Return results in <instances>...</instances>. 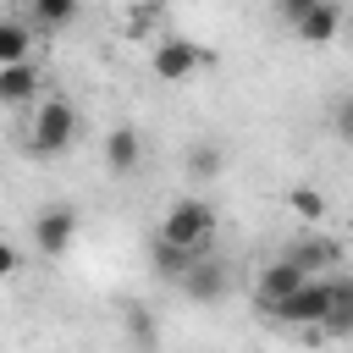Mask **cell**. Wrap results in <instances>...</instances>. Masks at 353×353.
Instances as JSON below:
<instances>
[{
  "label": "cell",
  "instance_id": "6da1fadb",
  "mask_svg": "<svg viewBox=\"0 0 353 353\" xmlns=\"http://www.w3.org/2000/svg\"><path fill=\"white\" fill-rule=\"evenodd\" d=\"M160 237L210 254V237H215V204H210V199H193V193H188V199H171V210H165V221H160Z\"/></svg>",
  "mask_w": 353,
  "mask_h": 353
},
{
  "label": "cell",
  "instance_id": "7a4b0ae2",
  "mask_svg": "<svg viewBox=\"0 0 353 353\" xmlns=\"http://www.w3.org/2000/svg\"><path fill=\"white\" fill-rule=\"evenodd\" d=\"M270 320H281V325H298V331H320L325 325V314H331V281H320V276H309L292 298H281L276 309H265Z\"/></svg>",
  "mask_w": 353,
  "mask_h": 353
},
{
  "label": "cell",
  "instance_id": "3957f363",
  "mask_svg": "<svg viewBox=\"0 0 353 353\" xmlns=\"http://www.w3.org/2000/svg\"><path fill=\"white\" fill-rule=\"evenodd\" d=\"M77 138V110L66 99H44L33 116V154H61Z\"/></svg>",
  "mask_w": 353,
  "mask_h": 353
},
{
  "label": "cell",
  "instance_id": "277c9868",
  "mask_svg": "<svg viewBox=\"0 0 353 353\" xmlns=\"http://www.w3.org/2000/svg\"><path fill=\"white\" fill-rule=\"evenodd\" d=\"M149 66H154V77H160V83H188V77L204 66V50H199L193 39H182V33H176V39H160V44H154Z\"/></svg>",
  "mask_w": 353,
  "mask_h": 353
},
{
  "label": "cell",
  "instance_id": "5b68a950",
  "mask_svg": "<svg viewBox=\"0 0 353 353\" xmlns=\"http://www.w3.org/2000/svg\"><path fill=\"white\" fill-rule=\"evenodd\" d=\"M72 237H77V210H72V204H44V210L33 215V243H39V254H66Z\"/></svg>",
  "mask_w": 353,
  "mask_h": 353
},
{
  "label": "cell",
  "instance_id": "8992f818",
  "mask_svg": "<svg viewBox=\"0 0 353 353\" xmlns=\"http://www.w3.org/2000/svg\"><path fill=\"white\" fill-rule=\"evenodd\" d=\"M303 281H309V270H303L298 259H287V254H281L276 265H265V270H259L254 298H259V309H276V303H281V298H292Z\"/></svg>",
  "mask_w": 353,
  "mask_h": 353
},
{
  "label": "cell",
  "instance_id": "52a82bcc",
  "mask_svg": "<svg viewBox=\"0 0 353 353\" xmlns=\"http://www.w3.org/2000/svg\"><path fill=\"white\" fill-rule=\"evenodd\" d=\"M138 160H143V138H138V127H132V121L110 127V132H105V165H110L116 176H127V171H138Z\"/></svg>",
  "mask_w": 353,
  "mask_h": 353
},
{
  "label": "cell",
  "instance_id": "ba28073f",
  "mask_svg": "<svg viewBox=\"0 0 353 353\" xmlns=\"http://www.w3.org/2000/svg\"><path fill=\"white\" fill-rule=\"evenodd\" d=\"M149 259H154V276H160V281H182L204 254H199V248H182V243H171V237H160V232H154Z\"/></svg>",
  "mask_w": 353,
  "mask_h": 353
},
{
  "label": "cell",
  "instance_id": "9c48e42d",
  "mask_svg": "<svg viewBox=\"0 0 353 353\" xmlns=\"http://www.w3.org/2000/svg\"><path fill=\"white\" fill-rule=\"evenodd\" d=\"M292 33H298L309 50H325V44L342 33V6H336V0H320V6H314V11H309L298 28H292Z\"/></svg>",
  "mask_w": 353,
  "mask_h": 353
},
{
  "label": "cell",
  "instance_id": "30bf717a",
  "mask_svg": "<svg viewBox=\"0 0 353 353\" xmlns=\"http://www.w3.org/2000/svg\"><path fill=\"white\" fill-rule=\"evenodd\" d=\"M176 287H182L188 298H199V303H210V298H221V292H226V265L204 254V259H199V265H193V270H188V276H182Z\"/></svg>",
  "mask_w": 353,
  "mask_h": 353
},
{
  "label": "cell",
  "instance_id": "8fae6325",
  "mask_svg": "<svg viewBox=\"0 0 353 353\" xmlns=\"http://www.w3.org/2000/svg\"><path fill=\"white\" fill-rule=\"evenodd\" d=\"M325 336H353V276H331V314L320 325Z\"/></svg>",
  "mask_w": 353,
  "mask_h": 353
},
{
  "label": "cell",
  "instance_id": "7c38bea8",
  "mask_svg": "<svg viewBox=\"0 0 353 353\" xmlns=\"http://www.w3.org/2000/svg\"><path fill=\"white\" fill-rule=\"evenodd\" d=\"M39 94V72H33V61H11V66H0V99L6 105H28Z\"/></svg>",
  "mask_w": 353,
  "mask_h": 353
},
{
  "label": "cell",
  "instance_id": "4fadbf2b",
  "mask_svg": "<svg viewBox=\"0 0 353 353\" xmlns=\"http://www.w3.org/2000/svg\"><path fill=\"white\" fill-rule=\"evenodd\" d=\"M287 259H298L303 270H320V265H342V243H331V237L309 232V237H298V243L287 248Z\"/></svg>",
  "mask_w": 353,
  "mask_h": 353
},
{
  "label": "cell",
  "instance_id": "5bb4252c",
  "mask_svg": "<svg viewBox=\"0 0 353 353\" xmlns=\"http://www.w3.org/2000/svg\"><path fill=\"white\" fill-rule=\"evenodd\" d=\"M28 50H33V28H28L22 17H6V22H0V66L28 61Z\"/></svg>",
  "mask_w": 353,
  "mask_h": 353
},
{
  "label": "cell",
  "instance_id": "9a60e30c",
  "mask_svg": "<svg viewBox=\"0 0 353 353\" xmlns=\"http://www.w3.org/2000/svg\"><path fill=\"white\" fill-rule=\"evenodd\" d=\"M28 11H33L39 33H55V28H66L77 17V0H28Z\"/></svg>",
  "mask_w": 353,
  "mask_h": 353
},
{
  "label": "cell",
  "instance_id": "2e32d148",
  "mask_svg": "<svg viewBox=\"0 0 353 353\" xmlns=\"http://www.w3.org/2000/svg\"><path fill=\"white\" fill-rule=\"evenodd\" d=\"M221 165H226V149L221 143H193L188 149V176H199V182H210V176H221Z\"/></svg>",
  "mask_w": 353,
  "mask_h": 353
},
{
  "label": "cell",
  "instance_id": "e0dca14e",
  "mask_svg": "<svg viewBox=\"0 0 353 353\" xmlns=\"http://www.w3.org/2000/svg\"><path fill=\"white\" fill-rule=\"evenodd\" d=\"M287 204H292V215H298V221H309V226H314V221H325V199H320L314 188H292V193H287Z\"/></svg>",
  "mask_w": 353,
  "mask_h": 353
},
{
  "label": "cell",
  "instance_id": "ac0fdd59",
  "mask_svg": "<svg viewBox=\"0 0 353 353\" xmlns=\"http://www.w3.org/2000/svg\"><path fill=\"white\" fill-rule=\"evenodd\" d=\"M127 336H132L138 347H154V320H149V309H127Z\"/></svg>",
  "mask_w": 353,
  "mask_h": 353
},
{
  "label": "cell",
  "instance_id": "d6986e66",
  "mask_svg": "<svg viewBox=\"0 0 353 353\" xmlns=\"http://www.w3.org/2000/svg\"><path fill=\"white\" fill-rule=\"evenodd\" d=\"M314 6H320V0H276V17H281L287 28H298V22H303Z\"/></svg>",
  "mask_w": 353,
  "mask_h": 353
},
{
  "label": "cell",
  "instance_id": "ffe728a7",
  "mask_svg": "<svg viewBox=\"0 0 353 353\" xmlns=\"http://www.w3.org/2000/svg\"><path fill=\"white\" fill-rule=\"evenodd\" d=\"M331 127H336V138H342V143H353V94H342V99H336Z\"/></svg>",
  "mask_w": 353,
  "mask_h": 353
}]
</instances>
